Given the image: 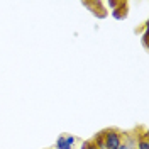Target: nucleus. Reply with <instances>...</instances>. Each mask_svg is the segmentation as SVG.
<instances>
[{
  "label": "nucleus",
  "mask_w": 149,
  "mask_h": 149,
  "mask_svg": "<svg viewBox=\"0 0 149 149\" xmlns=\"http://www.w3.org/2000/svg\"><path fill=\"white\" fill-rule=\"evenodd\" d=\"M124 144L129 149H136V132H124Z\"/></svg>",
  "instance_id": "39448f33"
},
{
  "label": "nucleus",
  "mask_w": 149,
  "mask_h": 149,
  "mask_svg": "<svg viewBox=\"0 0 149 149\" xmlns=\"http://www.w3.org/2000/svg\"><path fill=\"white\" fill-rule=\"evenodd\" d=\"M119 149H129V148H127V146H125V144L122 142V144H120V148H119Z\"/></svg>",
  "instance_id": "1a4fd4ad"
},
{
  "label": "nucleus",
  "mask_w": 149,
  "mask_h": 149,
  "mask_svg": "<svg viewBox=\"0 0 149 149\" xmlns=\"http://www.w3.org/2000/svg\"><path fill=\"white\" fill-rule=\"evenodd\" d=\"M76 137L73 134H61L58 139H56V149H73Z\"/></svg>",
  "instance_id": "f03ea898"
},
{
  "label": "nucleus",
  "mask_w": 149,
  "mask_h": 149,
  "mask_svg": "<svg viewBox=\"0 0 149 149\" xmlns=\"http://www.w3.org/2000/svg\"><path fill=\"white\" fill-rule=\"evenodd\" d=\"M88 149H97V148H95V144L92 142V139H90V146H88Z\"/></svg>",
  "instance_id": "6e6552de"
},
{
  "label": "nucleus",
  "mask_w": 149,
  "mask_h": 149,
  "mask_svg": "<svg viewBox=\"0 0 149 149\" xmlns=\"http://www.w3.org/2000/svg\"><path fill=\"white\" fill-rule=\"evenodd\" d=\"M136 149H149V137L146 129H142V132L136 130Z\"/></svg>",
  "instance_id": "20e7f679"
},
{
  "label": "nucleus",
  "mask_w": 149,
  "mask_h": 149,
  "mask_svg": "<svg viewBox=\"0 0 149 149\" xmlns=\"http://www.w3.org/2000/svg\"><path fill=\"white\" fill-rule=\"evenodd\" d=\"M110 14H112V17L117 19V20L127 19V14H129V2H120L119 7H117L115 10H112Z\"/></svg>",
  "instance_id": "7ed1b4c3"
},
{
  "label": "nucleus",
  "mask_w": 149,
  "mask_h": 149,
  "mask_svg": "<svg viewBox=\"0 0 149 149\" xmlns=\"http://www.w3.org/2000/svg\"><path fill=\"white\" fill-rule=\"evenodd\" d=\"M92 142L95 144V148H97V149H107V146H105V141H103V134H102V130H100L98 134H95V136H93Z\"/></svg>",
  "instance_id": "423d86ee"
},
{
  "label": "nucleus",
  "mask_w": 149,
  "mask_h": 149,
  "mask_svg": "<svg viewBox=\"0 0 149 149\" xmlns=\"http://www.w3.org/2000/svg\"><path fill=\"white\" fill-rule=\"evenodd\" d=\"M103 134V141H105V146L107 149H119L120 148V144L124 142V132L119 129H115V127H109V129L102 130Z\"/></svg>",
  "instance_id": "f257e3e1"
},
{
  "label": "nucleus",
  "mask_w": 149,
  "mask_h": 149,
  "mask_svg": "<svg viewBox=\"0 0 149 149\" xmlns=\"http://www.w3.org/2000/svg\"><path fill=\"white\" fill-rule=\"evenodd\" d=\"M119 3H120L119 0H109V2H105V5H107V7L110 9V12H112V10L117 9V7H119Z\"/></svg>",
  "instance_id": "0eeeda50"
}]
</instances>
